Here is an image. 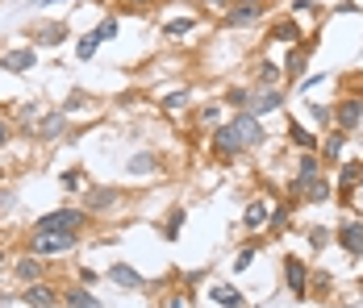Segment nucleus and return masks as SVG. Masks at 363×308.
Here are the masks:
<instances>
[{"label":"nucleus","instance_id":"obj_36","mask_svg":"<svg viewBox=\"0 0 363 308\" xmlns=\"http://www.w3.org/2000/svg\"><path fill=\"white\" fill-rule=\"evenodd\" d=\"M84 188V171H63V192H75Z\"/></svg>","mask_w":363,"mask_h":308},{"label":"nucleus","instance_id":"obj_12","mask_svg":"<svg viewBox=\"0 0 363 308\" xmlns=\"http://www.w3.org/2000/svg\"><path fill=\"white\" fill-rule=\"evenodd\" d=\"M334 241H338L351 258H363V221H342L338 234H334Z\"/></svg>","mask_w":363,"mask_h":308},{"label":"nucleus","instance_id":"obj_37","mask_svg":"<svg viewBox=\"0 0 363 308\" xmlns=\"http://www.w3.org/2000/svg\"><path fill=\"white\" fill-rule=\"evenodd\" d=\"M251 258H255V246H247V250L234 258V271H251Z\"/></svg>","mask_w":363,"mask_h":308},{"label":"nucleus","instance_id":"obj_27","mask_svg":"<svg viewBox=\"0 0 363 308\" xmlns=\"http://www.w3.org/2000/svg\"><path fill=\"white\" fill-rule=\"evenodd\" d=\"M255 84H259V88H276V84H280V67H276L272 59H259V63H255Z\"/></svg>","mask_w":363,"mask_h":308},{"label":"nucleus","instance_id":"obj_20","mask_svg":"<svg viewBox=\"0 0 363 308\" xmlns=\"http://www.w3.org/2000/svg\"><path fill=\"white\" fill-rule=\"evenodd\" d=\"M263 8L267 4H230L225 8V25H251V21L263 17Z\"/></svg>","mask_w":363,"mask_h":308},{"label":"nucleus","instance_id":"obj_44","mask_svg":"<svg viewBox=\"0 0 363 308\" xmlns=\"http://www.w3.org/2000/svg\"><path fill=\"white\" fill-rule=\"evenodd\" d=\"M38 4H59V0H38Z\"/></svg>","mask_w":363,"mask_h":308},{"label":"nucleus","instance_id":"obj_3","mask_svg":"<svg viewBox=\"0 0 363 308\" xmlns=\"http://www.w3.org/2000/svg\"><path fill=\"white\" fill-rule=\"evenodd\" d=\"M79 246V234H30V254L38 258H50V254H72Z\"/></svg>","mask_w":363,"mask_h":308},{"label":"nucleus","instance_id":"obj_5","mask_svg":"<svg viewBox=\"0 0 363 308\" xmlns=\"http://www.w3.org/2000/svg\"><path fill=\"white\" fill-rule=\"evenodd\" d=\"M213 150H218L221 159H238V154L247 150V142H242V134H238L234 121H225V125L213 130Z\"/></svg>","mask_w":363,"mask_h":308},{"label":"nucleus","instance_id":"obj_39","mask_svg":"<svg viewBox=\"0 0 363 308\" xmlns=\"http://www.w3.org/2000/svg\"><path fill=\"white\" fill-rule=\"evenodd\" d=\"M289 8H292V17H296V13H305V8H313V0H289Z\"/></svg>","mask_w":363,"mask_h":308},{"label":"nucleus","instance_id":"obj_38","mask_svg":"<svg viewBox=\"0 0 363 308\" xmlns=\"http://www.w3.org/2000/svg\"><path fill=\"white\" fill-rule=\"evenodd\" d=\"M79 283H84V287H96V283H101L96 267H79Z\"/></svg>","mask_w":363,"mask_h":308},{"label":"nucleus","instance_id":"obj_10","mask_svg":"<svg viewBox=\"0 0 363 308\" xmlns=\"http://www.w3.org/2000/svg\"><path fill=\"white\" fill-rule=\"evenodd\" d=\"M318 50V38H305V46H292L289 63H284V79L296 84V79H305V67H309V55Z\"/></svg>","mask_w":363,"mask_h":308},{"label":"nucleus","instance_id":"obj_8","mask_svg":"<svg viewBox=\"0 0 363 308\" xmlns=\"http://www.w3.org/2000/svg\"><path fill=\"white\" fill-rule=\"evenodd\" d=\"M0 67L4 71H13V75H26V71H34L38 67V46H17V50H4L0 55Z\"/></svg>","mask_w":363,"mask_h":308},{"label":"nucleus","instance_id":"obj_2","mask_svg":"<svg viewBox=\"0 0 363 308\" xmlns=\"http://www.w3.org/2000/svg\"><path fill=\"white\" fill-rule=\"evenodd\" d=\"M289 192H292V200H305V205H330V196H334V188H330V175H296L289 183Z\"/></svg>","mask_w":363,"mask_h":308},{"label":"nucleus","instance_id":"obj_14","mask_svg":"<svg viewBox=\"0 0 363 308\" xmlns=\"http://www.w3.org/2000/svg\"><path fill=\"white\" fill-rule=\"evenodd\" d=\"M267 38H272V42H289V46H301V42H305V25H301L296 17H284V21H272Z\"/></svg>","mask_w":363,"mask_h":308},{"label":"nucleus","instance_id":"obj_25","mask_svg":"<svg viewBox=\"0 0 363 308\" xmlns=\"http://www.w3.org/2000/svg\"><path fill=\"white\" fill-rule=\"evenodd\" d=\"M251 88H242V84H234V88H225V96H221V104L225 108H234V113H242V108H251Z\"/></svg>","mask_w":363,"mask_h":308},{"label":"nucleus","instance_id":"obj_29","mask_svg":"<svg viewBox=\"0 0 363 308\" xmlns=\"http://www.w3.org/2000/svg\"><path fill=\"white\" fill-rule=\"evenodd\" d=\"M96 46H101V38H96V34H84V38H79V46H75V55L88 63V59L96 55Z\"/></svg>","mask_w":363,"mask_h":308},{"label":"nucleus","instance_id":"obj_33","mask_svg":"<svg viewBox=\"0 0 363 308\" xmlns=\"http://www.w3.org/2000/svg\"><path fill=\"white\" fill-rule=\"evenodd\" d=\"M326 241H330L326 225H313V229H309V246H313V250H326Z\"/></svg>","mask_w":363,"mask_h":308},{"label":"nucleus","instance_id":"obj_1","mask_svg":"<svg viewBox=\"0 0 363 308\" xmlns=\"http://www.w3.org/2000/svg\"><path fill=\"white\" fill-rule=\"evenodd\" d=\"M88 217H92V212L84 205H59L55 212H42L30 234H79V229L88 225Z\"/></svg>","mask_w":363,"mask_h":308},{"label":"nucleus","instance_id":"obj_32","mask_svg":"<svg viewBox=\"0 0 363 308\" xmlns=\"http://www.w3.org/2000/svg\"><path fill=\"white\" fill-rule=\"evenodd\" d=\"M309 113H313L318 125H330L334 121V108H326V104H318V101H309Z\"/></svg>","mask_w":363,"mask_h":308},{"label":"nucleus","instance_id":"obj_40","mask_svg":"<svg viewBox=\"0 0 363 308\" xmlns=\"http://www.w3.org/2000/svg\"><path fill=\"white\" fill-rule=\"evenodd\" d=\"M9 137H13V125H9V121L0 117V146H9Z\"/></svg>","mask_w":363,"mask_h":308},{"label":"nucleus","instance_id":"obj_41","mask_svg":"<svg viewBox=\"0 0 363 308\" xmlns=\"http://www.w3.org/2000/svg\"><path fill=\"white\" fill-rule=\"evenodd\" d=\"M205 4H209V8H230L234 0H205Z\"/></svg>","mask_w":363,"mask_h":308},{"label":"nucleus","instance_id":"obj_21","mask_svg":"<svg viewBox=\"0 0 363 308\" xmlns=\"http://www.w3.org/2000/svg\"><path fill=\"white\" fill-rule=\"evenodd\" d=\"M109 279L117 283V287H146V279L134 271L130 263H113V267H109Z\"/></svg>","mask_w":363,"mask_h":308},{"label":"nucleus","instance_id":"obj_24","mask_svg":"<svg viewBox=\"0 0 363 308\" xmlns=\"http://www.w3.org/2000/svg\"><path fill=\"white\" fill-rule=\"evenodd\" d=\"M289 142L296 146V150H322V142H318V134H309L301 121H289Z\"/></svg>","mask_w":363,"mask_h":308},{"label":"nucleus","instance_id":"obj_30","mask_svg":"<svg viewBox=\"0 0 363 308\" xmlns=\"http://www.w3.org/2000/svg\"><path fill=\"white\" fill-rule=\"evenodd\" d=\"M180 225H184V208H172V217H167V229H163V238L176 241V238H180Z\"/></svg>","mask_w":363,"mask_h":308},{"label":"nucleus","instance_id":"obj_15","mask_svg":"<svg viewBox=\"0 0 363 308\" xmlns=\"http://www.w3.org/2000/svg\"><path fill=\"white\" fill-rule=\"evenodd\" d=\"M276 108H284V92L280 88H259L251 96V113L255 117H272Z\"/></svg>","mask_w":363,"mask_h":308},{"label":"nucleus","instance_id":"obj_19","mask_svg":"<svg viewBox=\"0 0 363 308\" xmlns=\"http://www.w3.org/2000/svg\"><path fill=\"white\" fill-rule=\"evenodd\" d=\"M63 308H101V300H96V292H92V287L72 283V287H63Z\"/></svg>","mask_w":363,"mask_h":308},{"label":"nucleus","instance_id":"obj_23","mask_svg":"<svg viewBox=\"0 0 363 308\" xmlns=\"http://www.w3.org/2000/svg\"><path fill=\"white\" fill-rule=\"evenodd\" d=\"M213 304H221V308H247V296H242L238 287H230V283H213Z\"/></svg>","mask_w":363,"mask_h":308},{"label":"nucleus","instance_id":"obj_22","mask_svg":"<svg viewBox=\"0 0 363 308\" xmlns=\"http://www.w3.org/2000/svg\"><path fill=\"white\" fill-rule=\"evenodd\" d=\"M347 137H351L347 130H334V134H330L326 142H322V150H318V154H322V163H326V167L342 159V146H347Z\"/></svg>","mask_w":363,"mask_h":308},{"label":"nucleus","instance_id":"obj_28","mask_svg":"<svg viewBox=\"0 0 363 308\" xmlns=\"http://www.w3.org/2000/svg\"><path fill=\"white\" fill-rule=\"evenodd\" d=\"M192 30H196V17H180V21H167L163 25L167 38H184V34H192Z\"/></svg>","mask_w":363,"mask_h":308},{"label":"nucleus","instance_id":"obj_42","mask_svg":"<svg viewBox=\"0 0 363 308\" xmlns=\"http://www.w3.org/2000/svg\"><path fill=\"white\" fill-rule=\"evenodd\" d=\"M234 4H267V0H234Z\"/></svg>","mask_w":363,"mask_h":308},{"label":"nucleus","instance_id":"obj_26","mask_svg":"<svg viewBox=\"0 0 363 308\" xmlns=\"http://www.w3.org/2000/svg\"><path fill=\"white\" fill-rule=\"evenodd\" d=\"M267 217H272L267 200H251L247 212H242V225H247V229H259V225H267Z\"/></svg>","mask_w":363,"mask_h":308},{"label":"nucleus","instance_id":"obj_7","mask_svg":"<svg viewBox=\"0 0 363 308\" xmlns=\"http://www.w3.org/2000/svg\"><path fill=\"white\" fill-rule=\"evenodd\" d=\"M230 121L238 125V134H242V142H247V150H255V146H263V142H267V130H263V117H255L251 108L234 113Z\"/></svg>","mask_w":363,"mask_h":308},{"label":"nucleus","instance_id":"obj_45","mask_svg":"<svg viewBox=\"0 0 363 308\" xmlns=\"http://www.w3.org/2000/svg\"><path fill=\"white\" fill-rule=\"evenodd\" d=\"M134 4H146V0H134Z\"/></svg>","mask_w":363,"mask_h":308},{"label":"nucleus","instance_id":"obj_31","mask_svg":"<svg viewBox=\"0 0 363 308\" xmlns=\"http://www.w3.org/2000/svg\"><path fill=\"white\" fill-rule=\"evenodd\" d=\"M92 34L101 38V46H105V42H113V38H117V17H105V21H101Z\"/></svg>","mask_w":363,"mask_h":308},{"label":"nucleus","instance_id":"obj_4","mask_svg":"<svg viewBox=\"0 0 363 308\" xmlns=\"http://www.w3.org/2000/svg\"><path fill=\"white\" fill-rule=\"evenodd\" d=\"M309 263L305 258H296V254H284V287H289V296L301 304V300H309Z\"/></svg>","mask_w":363,"mask_h":308},{"label":"nucleus","instance_id":"obj_11","mask_svg":"<svg viewBox=\"0 0 363 308\" xmlns=\"http://www.w3.org/2000/svg\"><path fill=\"white\" fill-rule=\"evenodd\" d=\"M363 121V96H347V101L334 108V125L338 130H347V134H355Z\"/></svg>","mask_w":363,"mask_h":308},{"label":"nucleus","instance_id":"obj_18","mask_svg":"<svg viewBox=\"0 0 363 308\" xmlns=\"http://www.w3.org/2000/svg\"><path fill=\"white\" fill-rule=\"evenodd\" d=\"M125 171L134 175V179L155 175L159 171V154H155V150H138V154H130V159H125Z\"/></svg>","mask_w":363,"mask_h":308},{"label":"nucleus","instance_id":"obj_16","mask_svg":"<svg viewBox=\"0 0 363 308\" xmlns=\"http://www.w3.org/2000/svg\"><path fill=\"white\" fill-rule=\"evenodd\" d=\"M67 42V25L63 21H46V25H38L34 34H30V46H63Z\"/></svg>","mask_w":363,"mask_h":308},{"label":"nucleus","instance_id":"obj_34","mask_svg":"<svg viewBox=\"0 0 363 308\" xmlns=\"http://www.w3.org/2000/svg\"><path fill=\"white\" fill-rule=\"evenodd\" d=\"M163 108H167V113H176V108H184V104H188V92H167V96H163Z\"/></svg>","mask_w":363,"mask_h":308},{"label":"nucleus","instance_id":"obj_43","mask_svg":"<svg viewBox=\"0 0 363 308\" xmlns=\"http://www.w3.org/2000/svg\"><path fill=\"white\" fill-rule=\"evenodd\" d=\"M4 263H9V258H4V250H0V267H4Z\"/></svg>","mask_w":363,"mask_h":308},{"label":"nucleus","instance_id":"obj_17","mask_svg":"<svg viewBox=\"0 0 363 308\" xmlns=\"http://www.w3.org/2000/svg\"><path fill=\"white\" fill-rule=\"evenodd\" d=\"M13 275H17L21 283H38V279L46 275V263H42L38 254H30V250H26V254H21V258L13 263Z\"/></svg>","mask_w":363,"mask_h":308},{"label":"nucleus","instance_id":"obj_13","mask_svg":"<svg viewBox=\"0 0 363 308\" xmlns=\"http://www.w3.org/2000/svg\"><path fill=\"white\" fill-rule=\"evenodd\" d=\"M63 134H67V113H63V108L46 113L34 125V137H42V142H55V137H63Z\"/></svg>","mask_w":363,"mask_h":308},{"label":"nucleus","instance_id":"obj_9","mask_svg":"<svg viewBox=\"0 0 363 308\" xmlns=\"http://www.w3.org/2000/svg\"><path fill=\"white\" fill-rule=\"evenodd\" d=\"M59 300H63L59 287L55 283H42V279L38 283H26V292H21V304L26 308H55Z\"/></svg>","mask_w":363,"mask_h":308},{"label":"nucleus","instance_id":"obj_35","mask_svg":"<svg viewBox=\"0 0 363 308\" xmlns=\"http://www.w3.org/2000/svg\"><path fill=\"white\" fill-rule=\"evenodd\" d=\"M218 117H221V104H205V108L196 113V121H201V125H213Z\"/></svg>","mask_w":363,"mask_h":308},{"label":"nucleus","instance_id":"obj_6","mask_svg":"<svg viewBox=\"0 0 363 308\" xmlns=\"http://www.w3.org/2000/svg\"><path fill=\"white\" fill-rule=\"evenodd\" d=\"M117 200H121V192L109 188V183H92V188H84V208H88L92 217H96V212H113Z\"/></svg>","mask_w":363,"mask_h":308}]
</instances>
